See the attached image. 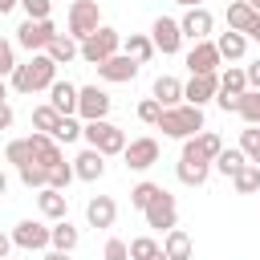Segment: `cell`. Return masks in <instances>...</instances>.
<instances>
[{
  "label": "cell",
  "mask_w": 260,
  "mask_h": 260,
  "mask_svg": "<svg viewBox=\"0 0 260 260\" xmlns=\"http://www.w3.org/2000/svg\"><path fill=\"white\" fill-rule=\"evenodd\" d=\"M12 93H37V89H53L57 85V61L49 53H32L12 77H8Z\"/></svg>",
  "instance_id": "1"
},
{
  "label": "cell",
  "mask_w": 260,
  "mask_h": 260,
  "mask_svg": "<svg viewBox=\"0 0 260 260\" xmlns=\"http://www.w3.org/2000/svg\"><path fill=\"white\" fill-rule=\"evenodd\" d=\"M158 130H162L167 138H179V142H187V138L203 134V110H199V106H191V102H183V106H171V110H162V122H158Z\"/></svg>",
  "instance_id": "2"
},
{
  "label": "cell",
  "mask_w": 260,
  "mask_h": 260,
  "mask_svg": "<svg viewBox=\"0 0 260 260\" xmlns=\"http://www.w3.org/2000/svg\"><path fill=\"white\" fill-rule=\"evenodd\" d=\"M122 45H126V41H122V32H118V28H110V24H102L89 41H81V61H85V65H106L110 57H118V53H122Z\"/></svg>",
  "instance_id": "3"
},
{
  "label": "cell",
  "mask_w": 260,
  "mask_h": 260,
  "mask_svg": "<svg viewBox=\"0 0 260 260\" xmlns=\"http://www.w3.org/2000/svg\"><path fill=\"white\" fill-rule=\"evenodd\" d=\"M81 138H85V146L102 150L106 158H110V154H126V146H130V142H126V130L114 126L110 118H106V122H85V134H81Z\"/></svg>",
  "instance_id": "4"
},
{
  "label": "cell",
  "mask_w": 260,
  "mask_h": 260,
  "mask_svg": "<svg viewBox=\"0 0 260 260\" xmlns=\"http://www.w3.org/2000/svg\"><path fill=\"white\" fill-rule=\"evenodd\" d=\"M98 28H102L98 0H73V4H69V37H73V41H89Z\"/></svg>",
  "instance_id": "5"
},
{
  "label": "cell",
  "mask_w": 260,
  "mask_h": 260,
  "mask_svg": "<svg viewBox=\"0 0 260 260\" xmlns=\"http://www.w3.org/2000/svg\"><path fill=\"white\" fill-rule=\"evenodd\" d=\"M53 41H57V24L53 20H28L24 16V24H16V45L28 49V53H49Z\"/></svg>",
  "instance_id": "6"
},
{
  "label": "cell",
  "mask_w": 260,
  "mask_h": 260,
  "mask_svg": "<svg viewBox=\"0 0 260 260\" xmlns=\"http://www.w3.org/2000/svg\"><path fill=\"white\" fill-rule=\"evenodd\" d=\"M16 248H24V252H41V248H49L53 244V228L49 223H41V219H20L16 228H12V236H8Z\"/></svg>",
  "instance_id": "7"
},
{
  "label": "cell",
  "mask_w": 260,
  "mask_h": 260,
  "mask_svg": "<svg viewBox=\"0 0 260 260\" xmlns=\"http://www.w3.org/2000/svg\"><path fill=\"white\" fill-rule=\"evenodd\" d=\"M150 41H154V49H158L162 57H175L187 37H183V24H179L175 16H158V20L150 24Z\"/></svg>",
  "instance_id": "8"
},
{
  "label": "cell",
  "mask_w": 260,
  "mask_h": 260,
  "mask_svg": "<svg viewBox=\"0 0 260 260\" xmlns=\"http://www.w3.org/2000/svg\"><path fill=\"white\" fill-rule=\"evenodd\" d=\"M146 215V228H154V232H171V228H179V203H175V195L171 191H158V199L142 211Z\"/></svg>",
  "instance_id": "9"
},
{
  "label": "cell",
  "mask_w": 260,
  "mask_h": 260,
  "mask_svg": "<svg viewBox=\"0 0 260 260\" xmlns=\"http://www.w3.org/2000/svg\"><path fill=\"white\" fill-rule=\"evenodd\" d=\"M110 106H114V98H110L106 89L81 85V102H77V118H81V122H106Z\"/></svg>",
  "instance_id": "10"
},
{
  "label": "cell",
  "mask_w": 260,
  "mask_h": 260,
  "mask_svg": "<svg viewBox=\"0 0 260 260\" xmlns=\"http://www.w3.org/2000/svg\"><path fill=\"white\" fill-rule=\"evenodd\" d=\"M122 162H126V171H150V167L158 162V138H150V134L130 138V146H126Z\"/></svg>",
  "instance_id": "11"
},
{
  "label": "cell",
  "mask_w": 260,
  "mask_h": 260,
  "mask_svg": "<svg viewBox=\"0 0 260 260\" xmlns=\"http://www.w3.org/2000/svg\"><path fill=\"white\" fill-rule=\"evenodd\" d=\"M219 61H223V53H219L215 41H199L187 53V69L191 73H219Z\"/></svg>",
  "instance_id": "12"
},
{
  "label": "cell",
  "mask_w": 260,
  "mask_h": 260,
  "mask_svg": "<svg viewBox=\"0 0 260 260\" xmlns=\"http://www.w3.org/2000/svg\"><path fill=\"white\" fill-rule=\"evenodd\" d=\"M28 146H32V158H37L45 171H53V167H61V162H65V154H61V142H57L53 134H41V130H32V134H28Z\"/></svg>",
  "instance_id": "13"
},
{
  "label": "cell",
  "mask_w": 260,
  "mask_h": 260,
  "mask_svg": "<svg viewBox=\"0 0 260 260\" xmlns=\"http://www.w3.org/2000/svg\"><path fill=\"white\" fill-rule=\"evenodd\" d=\"M179 24H183V37L199 45V41H207V37H211V28H215V16H211L207 8H187V12L179 16Z\"/></svg>",
  "instance_id": "14"
},
{
  "label": "cell",
  "mask_w": 260,
  "mask_h": 260,
  "mask_svg": "<svg viewBox=\"0 0 260 260\" xmlns=\"http://www.w3.org/2000/svg\"><path fill=\"white\" fill-rule=\"evenodd\" d=\"M138 61L134 57H126V53H118V57H110L106 65H98V77L102 81H114V85H126V81H134L138 77Z\"/></svg>",
  "instance_id": "15"
},
{
  "label": "cell",
  "mask_w": 260,
  "mask_h": 260,
  "mask_svg": "<svg viewBox=\"0 0 260 260\" xmlns=\"http://www.w3.org/2000/svg\"><path fill=\"white\" fill-rule=\"evenodd\" d=\"M219 98V73H191V81H187V102L191 106H207V102H215Z\"/></svg>",
  "instance_id": "16"
},
{
  "label": "cell",
  "mask_w": 260,
  "mask_h": 260,
  "mask_svg": "<svg viewBox=\"0 0 260 260\" xmlns=\"http://www.w3.org/2000/svg\"><path fill=\"white\" fill-rule=\"evenodd\" d=\"M175 175H179L183 187H203V183L211 179V162H203V158H195V154H179Z\"/></svg>",
  "instance_id": "17"
},
{
  "label": "cell",
  "mask_w": 260,
  "mask_h": 260,
  "mask_svg": "<svg viewBox=\"0 0 260 260\" xmlns=\"http://www.w3.org/2000/svg\"><path fill=\"white\" fill-rule=\"evenodd\" d=\"M150 98H154V102H162V106L171 110V106H183V102H187V85H183L179 77L162 73V77H154V85H150Z\"/></svg>",
  "instance_id": "18"
},
{
  "label": "cell",
  "mask_w": 260,
  "mask_h": 260,
  "mask_svg": "<svg viewBox=\"0 0 260 260\" xmlns=\"http://www.w3.org/2000/svg\"><path fill=\"white\" fill-rule=\"evenodd\" d=\"M183 154H195V158H203V162H211V167H215V158L223 154V142H219V134L203 130V134H195V138H187V142H183Z\"/></svg>",
  "instance_id": "19"
},
{
  "label": "cell",
  "mask_w": 260,
  "mask_h": 260,
  "mask_svg": "<svg viewBox=\"0 0 260 260\" xmlns=\"http://www.w3.org/2000/svg\"><path fill=\"white\" fill-rule=\"evenodd\" d=\"M73 171H77V179H81V183H98V179L106 175V154H102V150H93V146H85V150L73 158Z\"/></svg>",
  "instance_id": "20"
},
{
  "label": "cell",
  "mask_w": 260,
  "mask_h": 260,
  "mask_svg": "<svg viewBox=\"0 0 260 260\" xmlns=\"http://www.w3.org/2000/svg\"><path fill=\"white\" fill-rule=\"evenodd\" d=\"M85 219H89V228H114V219H118L114 195H93L85 203Z\"/></svg>",
  "instance_id": "21"
},
{
  "label": "cell",
  "mask_w": 260,
  "mask_h": 260,
  "mask_svg": "<svg viewBox=\"0 0 260 260\" xmlns=\"http://www.w3.org/2000/svg\"><path fill=\"white\" fill-rule=\"evenodd\" d=\"M37 207H41V215H45V219L61 223V219H65V211H69V195H65V191H57V187H45V191L37 195Z\"/></svg>",
  "instance_id": "22"
},
{
  "label": "cell",
  "mask_w": 260,
  "mask_h": 260,
  "mask_svg": "<svg viewBox=\"0 0 260 260\" xmlns=\"http://www.w3.org/2000/svg\"><path fill=\"white\" fill-rule=\"evenodd\" d=\"M77 102H81V89H77V85H69V81H57V85L49 89V106H53V110H61L65 118H73V114H77Z\"/></svg>",
  "instance_id": "23"
},
{
  "label": "cell",
  "mask_w": 260,
  "mask_h": 260,
  "mask_svg": "<svg viewBox=\"0 0 260 260\" xmlns=\"http://www.w3.org/2000/svg\"><path fill=\"white\" fill-rule=\"evenodd\" d=\"M162 252H167L171 260H191V256H195V244H191V236H187L183 228H171V232L162 236Z\"/></svg>",
  "instance_id": "24"
},
{
  "label": "cell",
  "mask_w": 260,
  "mask_h": 260,
  "mask_svg": "<svg viewBox=\"0 0 260 260\" xmlns=\"http://www.w3.org/2000/svg\"><path fill=\"white\" fill-rule=\"evenodd\" d=\"M256 16H260V12H256L248 0H236V4H228V28H232V32H244V37H248V28L256 24Z\"/></svg>",
  "instance_id": "25"
},
{
  "label": "cell",
  "mask_w": 260,
  "mask_h": 260,
  "mask_svg": "<svg viewBox=\"0 0 260 260\" xmlns=\"http://www.w3.org/2000/svg\"><path fill=\"white\" fill-rule=\"evenodd\" d=\"M252 85H248V69H240V65H228L223 73H219V93H232V98H244Z\"/></svg>",
  "instance_id": "26"
},
{
  "label": "cell",
  "mask_w": 260,
  "mask_h": 260,
  "mask_svg": "<svg viewBox=\"0 0 260 260\" xmlns=\"http://www.w3.org/2000/svg\"><path fill=\"white\" fill-rule=\"evenodd\" d=\"M49 57H53L57 65H69V61L81 57V41H73L69 32H57V41L49 45Z\"/></svg>",
  "instance_id": "27"
},
{
  "label": "cell",
  "mask_w": 260,
  "mask_h": 260,
  "mask_svg": "<svg viewBox=\"0 0 260 260\" xmlns=\"http://www.w3.org/2000/svg\"><path fill=\"white\" fill-rule=\"evenodd\" d=\"M122 53H126V57H134L138 65H146L158 49H154V41H150L146 32H130V37H126V45H122Z\"/></svg>",
  "instance_id": "28"
},
{
  "label": "cell",
  "mask_w": 260,
  "mask_h": 260,
  "mask_svg": "<svg viewBox=\"0 0 260 260\" xmlns=\"http://www.w3.org/2000/svg\"><path fill=\"white\" fill-rule=\"evenodd\" d=\"M215 45H219L223 61H240V57L248 53V37H244V32H232V28H228V32H219V37H215Z\"/></svg>",
  "instance_id": "29"
},
{
  "label": "cell",
  "mask_w": 260,
  "mask_h": 260,
  "mask_svg": "<svg viewBox=\"0 0 260 260\" xmlns=\"http://www.w3.org/2000/svg\"><path fill=\"white\" fill-rule=\"evenodd\" d=\"M244 167H248V154H244L240 146H228V150H223V154L215 158V171H219L223 179H236V175H240Z\"/></svg>",
  "instance_id": "30"
},
{
  "label": "cell",
  "mask_w": 260,
  "mask_h": 260,
  "mask_svg": "<svg viewBox=\"0 0 260 260\" xmlns=\"http://www.w3.org/2000/svg\"><path fill=\"white\" fill-rule=\"evenodd\" d=\"M61 118H65V114H61V110H53V106L45 102V106H37V110H32V130H41V134H57Z\"/></svg>",
  "instance_id": "31"
},
{
  "label": "cell",
  "mask_w": 260,
  "mask_h": 260,
  "mask_svg": "<svg viewBox=\"0 0 260 260\" xmlns=\"http://www.w3.org/2000/svg\"><path fill=\"white\" fill-rule=\"evenodd\" d=\"M16 175H20V183L32 187V191H45V187H49V171H45L37 158H28L24 167H16Z\"/></svg>",
  "instance_id": "32"
},
{
  "label": "cell",
  "mask_w": 260,
  "mask_h": 260,
  "mask_svg": "<svg viewBox=\"0 0 260 260\" xmlns=\"http://www.w3.org/2000/svg\"><path fill=\"white\" fill-rule=\"evenodd\" d=\"M158 191H162V187H158V183H150V179H142V183H134V187H130V207H138V211H146V207H150V203L158 199Z\"/></svg>",
  "instance_id": "33"
},
{
  "label": "cell",
  "mask_w": 260,
  "mask_h": 260,
  "mask_svg": "<svg viewBox=\"0 0 260 260\" xmlns=\"http://www.w3.org/2000/svg\"><path fill=\"white\" fill-rule=\"evenodd\" d=\"M77 240H81V236H77V228H73L69 219L53 223V248H57V252H73V248H77Z\"/></svg>",
  "instance_id": "34"
},
{
  "label": "cell",
  "mask_w": 260,
  "mask_h": 260,
  "mask_svg": "<svg viewBox=\"0 0 260 260\" xmlns=\"http://www.w3.org/2000/svg\"><path fill=\"white\" fill-rule=\"evenodd\" d=\"M232 187H236L240 195H256V191H260V167H256V162H248V167L232 179Z\"/></svg>",
  "instance_id": "35"
},
{
  "label": "cell",
  "mask_w": 260,
  "mask_h": 260,
  "mask_svg": "<svg viewBox=\"0 0 260 260\" xmlns=\"http://www.w3.org/2000/svg\"><path fill=\"white\" fill-rule=\"evenodd\" d=\"M162 252V244L154 240V236H134L130 240V260H150V256H158Z\"/></svg>",
  "instance_id": "36"
},
{
  "label": "cell",
  "mask_w": 260,
  "mask_h": 260,
  "mask_svg": "<svg viewBox=\"0 0 260 260\" xmlns=\"http://www.w3.org/2000/svg\"><path fill=\"white\" fill-rule=\"evenodd\" d=\"M240 150L248 154V162H256V167H260V126L240 130Z\"/></svg>",
  "instance_id": "37"
},
{
  "label": "cell",
  "mask_w": 260,
  "mask_h": 260,
  "mask_svg": "<svg viewBox=\"0 0 260 260\" xmlns=\"http://www.w3.org/2000/svg\"><path fill=\"white\" fill-rule=\"evenodd\" d=\"M162 110H167L162 102L142 98V102H138V122H142V126H158V122H162Z\"/></svg>",
  "instance_id": "38"
},
{
  "label": "cell",
  "mask_w": 260,
  "mask_h": 260,
  "mask_svg": "<svg viewBox=\"0 0 260 260\" xmlns=\"http://www.w3.org/2000/svg\"><path fill=\"white\" fill-rule=\"evenodd\" d=\"M4 158H8L12 167H24V162L32 158V146H28V138H12V142L4 146Z\"/></svg>",
  "instance_id": "39"
},
{
  "label": "cell",
  "mask_w": 260,
  "mask_h": 260,
  "mask_svg": "<svg viewBox=\"0 0 260 260\" xmlns=\"http://www.w3.org/2000/svg\"><path fill=\"white\" fill-rule=\"evenodd\" d=\"M240 118H244L248 126H260V93H256V89H248V93L240 98Z\"/></svg>",
  "instance_id": "40"
},
{
  "label": "cell",
  "mask_w": 260,
  "mask_h": 260,
  "mask_svg": "<svg viewBox=\"0 0 260 260\" xmlns=\"http://www.w3.org/2000/svg\"><path fill=\"white\" fill-rule=\"evenodd\" d=\"M73 179H77L73 162H61V167H53V171H49V187H57V191H65V187H69Z\"/></svg>",
  "instance_id": "41"
},
{
  "label": "cell",
  "mask_w": 260,
  "mask_h": 260,
  "mask_svg": "<svg viewBox=\"0 0 260 260\" xmlns=\"http://www.w3.org/2000/svg\"><path fill=\"white\" fill-rule=\"evenodd\" d=\"M16 69H20V65H16V41H4V45H0V73L12 77Z\"/></svg>",
  "instance_id": "42"
},
{
  "label": "cell",
  "mask_w": 260,
  "mask_h": 260,
  "mask_svg": "<svg viewBox=\"0 0 260 260\" xmlns=\"http://www.w3.org/2000/svg\"><path fill=\"white\" fill-rule=\"evenodd\" d=\"M102 260H130V244H126V240H118V236H110V240H106Z\"/></svg>",
  "instance_id": "43"
},
{
  "label": "cell",
  "mask_w": 260,
  "mask_h": 260,
  "mask_svg": "<svg viewBox=\"0 0 260 260\" xmlns=\"http://www.w3.org/2000/svg\"><path fill=\"white\" fill-rule=\"evenodd\" d=\"M20 8L28 12V20H49V8H53V0H20Z\"/></svg>",
  "instance_id": "44"
},
{
  "label": "cell",
  "mask_w": 260,
  "mask_h": 260,
  "mask_svg": "<svg viewBox=\"0 0 260 260\" xmlns=\"http://www.w3.org/2000/svg\"><path fill=\"white\" fill-rule=\"evenodd\" d=\"M248 85L260 93V61H252V65H248Z\"/></svg>",
  "instance_id": "45"
},
{
  "label": "cell",
  "mask_w": 260,
  "mask_h": 260,
  "mask_svg": "<svg viewBox=\"0 0 260 260\" xmlns=\"http://www.w3.org/2000/svg\"><path fill=\"white\" fill-rule=\"evenodd\" d=\"M12 122H16V110H12V106H4V114H0V126H4V130H8V126H12Z\"/></svg>",
  "instance_id": "46"
},
{
  "label": "cell",
  "mask_w": 260,
  "mask_h": 260,
  "mask_svg": "<svg viewBox=\"0 0 260 260\" xmlns=\"http://www.w3.org/2000/svg\"><path fill=\"white\" fill-rule=\"evenodd\" d=\"M248 41H260V16H256V24L248 28Z\"/></svg>",
  "instance_id": "47"
},
{
  "label": "cell",
  "mask_w": 260,
  "mask_h": 260,
  "mask_svg": "<svg viewBox=\"0 0 260 260\" xmlns=\"http://www.w3.org/2000/svg\"><path fill=\"white\" fill-rule=\"evenodd\" d=\"M45 260H69V252H57L53 248V252H45Z\"/></svg>",
  "instance_id": "48"
},
{
  "label": "cell",
  "mask_w": 260,
  "mask_h": 260,
  "mask_svg": "<svg viewBox=\"0 0 260 260\" xmlns=\"http://www.w3.org/2000/svg\"><path fill=\"white\" fill-rule=\"evenodd\" d=\"M16 4H20V0H0V12H12Z\"/></svg>",
  "instance_id": "49"
},
{
  "label": "cell",
  "mask_w": 260,
  "mask_h": 260,
  "mask_svg": "<svg viewBox=\"0 0 260 260\" xmlns=\"http://www.w3.org/2000/svg\"><path fill=\"white\" fill-rule=\"evenodd\" d=\"M175 4H183V8H203V0H175Z\"/></svg>",
  "instance_id": "50"
},
{
  "label": "cell",
  "mask_w": 260,
  "mask_h": 260,
  "mask_svg": "<svg viewBox=\"0 0 260 260\" xmlns=\"http://www.w3.org/2000/svg\"><path fill=\"white\" fill-rule=\"evenodd\" d=\"M150 260H171V256H167V252H158V256H150Z\"/></svg>",
  "instance_id": "51"
},
{
  "label": "cell",
  "mask_w": 260,
  "mask_h": 260,
  "mask_svg": "<svg viewBox=\"0 0 260 260\" xmlns=\"http://www.w3.org/2000/svg\"><path fill=\"white\" fill-rule=\"evenodd\" d=\"M248 4H252V8H256V12H260V0H248Z\"/></svg>",
  "instance_id": "52"
},
{
  "label": "cell",
  "mask_w": 260,
  "mask_h": 260,
  "mask_svg": "<svg viewBox=\"0 0 260 260\" xmlns=\"http://www.w3.org/2000/svg\"><path fill=\"white\" fill-rule=\"evenodd\" d=\"M8 260H16V256H8Z\"/></svg>",
  "instance_id": "53"
}]
</instances>
